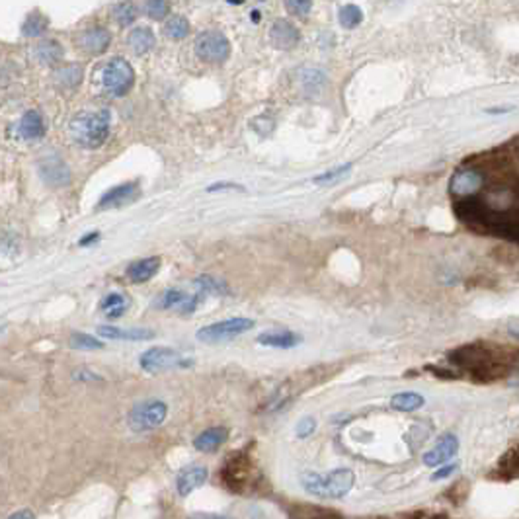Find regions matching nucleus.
I'll return each mask as SVG.
<instances>
[{
	"label": "nucleus",
	"mask_w": 519,
	"mask_h": 519,
	"mask_svg": "<svg viewBox=\"0 0 519 519\" xmlns=\"http://www.w3.org/2000/svg\"><path fill=\"white\" fill-rule=\"evenodd\" d=\"M256 340H258V343H262V346L289 350V348H295L297 343L303 342V336L295 334L291 330H269V332L260 334Z\"/></svg>",
	"instance_id": "15"
},
{
	"label": "nucleus",
	"mask_w": 519,
	"mask_h": 519,
	"mask_svg": "<svg viewBox=\"0 0 519 519\" xmlns=\"http://www.w3.org/2000/svg\"><path fill=\"white\" fill-rule=\"evenodd\" d=\"M226 437H228V429L223 426H215L201 432L200 436L193 439V447L201 453H215L225 444Z\"/></svg>",
	"instance_id": "14"
},
{
	"label": "nucleus",
	"mask_w": 519,
	"mask_h": 519,
	"mask_svg": "<svg viewBox=\"0 0 519 519\" xmlns=\"http://www.w3.org/2000/svg\"><path fill=\"white\" fill-rule=\"evenodd\" d=\"M55 80H57L59 86L75 88L83 80V68L76 67V65H67V67H63L61 71L55 73Z\"/></svg>",
	"instance_id": "25"
},
{
	"label": "nucleus",
	"mask_w": 519,
	"mask_h": 519,
	"mask_svg": "<svg viewBox=\"0 0 519 519\" xmlns=\"http://www.w3.org/2000/svg\"><path fill=\"white\" fill-rule=\"evenodd\" d=\"M22 30H24V35H30V37H37V35H42L45 30H47V18H43L42 14H30L28 20H25V24L22 25Z\"/></svg>",
	"instance_id": "29"
},
{
	"label": "nucleus",
	"mask_w": 519,
	"mask_h": 519,
	"mask_svg": "<svg viewBox=\"0 0 519 519\" xmlns=\"http://www.w3.org/2000/svg\"><path fill=\"white\" fill-rule=\"evenodd\" d=\"M168 414V406L162 401H142L129 412V427L133 432H149L159 427Z\"/></svg>",
	"instance_id": "6"
},
{
	"label": "nucleus",
	"mask_w": 519,
	"mask_h": 519,
	"mask_svg": "<svg viewBox=\"0 0 519 519\" xmlns=\"http://www.w3.org/2000/svg\"><path fill=\"white\" fill-rule=\"evenodd\" d=\"M457 470V465H449V467H441V469L437 470L436 475L432 477V480H441V478H447L451 477L453 472Z\"/></svg>",
	"instance_id": "35"
},
{
	"label": "nucleus",
	"mask_w": 519,
	"mask_h": 519,
	"mask_svg": "<svg viewBox=\"0 0 519 519\" xmlns=\"http://www.w3.org/2000/svg\"><path fill=\"white\" fill-rule=\"evenodd\" d=\"M508 334L513 336V338H518L519 340V320H513L508 324Z\"/></svg>",
	"instance_id": "37"
},
{
	"label": "nucleus",
	"mask_w": 519,
	"mask_h": 519,
	"mask_svg": "<svg viewBox=\"0 0 519 519\" xmlns=\"http://www.w3.org/2000/svg\"><path fill=\"white\" fill-rule=\"evenodd\" d=\"M310 6H312V0H285L287 12L295 14V16H307Z\"/></svg>",
	"instance_id": "32"
},
{
	"label": "nucleus",
	"mask_w": 519,
	"mask_h": 519,
	"mask_svg": "<svg viewBox=\"0 0 519 519\" xmlns=\"http://www.w3.org/2000/svg\"><path fill=\"white\" fill-rule=\"evenodd\" d=\"M75 377H78L80 381H90V379H102L98 377V375H90V373H83V371H78V373H75Z\"/></svg>",
	"instance_id": "41"
},
{
	"label": "nucleus",
	"mask_w": 519,
	"mask_h": 519,
	"mask_svg": "<svg viewBox=\"0 0 519 519\" xmlns=\"http://www.w3.org/2000/svg\"><path fill=\"white\" fill-rule=\"evenodd\" d=\"M98 334L109 340H131V342H141V340H151L154 338L152 330H139V328H116V326H98Z\"/></svg>",
	"instance_id": "16"
},
{
	"label": "nucleus",
	"mask_w": 519,
	"mask_h": 519,
	"mask_svg": "<svg viewBox=\"0 0 519 519\" xmlns=\"http://www.w3.org/2000/svg\"><path fill=\"white\" fill-rule=\"evenodd\" d=\"M35 57L42 63L55 65L63 59V47L55 39H47V42H42L35 47Z\"/></svg>",
	"instance_id": "22"
},
{
	"label": "nucleus",
	"mask_w": 519,
	"mask_h": 519,
	"mask_svg": "<svg viewBox=\"0 0 519 519\" xmlns=\"http://www.w3.org/2000/svg\"><path fill=\"white\" fill-rule=\"evenodd\" d=\"M135 83L133 67L123 59H111L96 68L92 76L94 88L100 94L119 98L126 96Z\"/></svg>",
	"instance_id": "3"
},
{
	"label": "nucleus",
	"mask_w": 519,
	"mask_h": 519,
	"mask_svg": "<svg viewBox=\"0 0 519 519\" xmlns=\"http://www.w3.org/2000/svg\"><path fill=\"white\" fill-rule=\"evenodd\" d=\"M269 39L277 49H293L299 43V30L287 20H276L269 32Z\"/></svg>",
	"instance_id": "13"
},
{
	"label": "nucleus",
	"mask_w": 519,
	"mask_h": 519,
	"mask_svg": "<svg viewBox=\"0 0 519 519\" xmlns=\"http://www.w3.org/2000/svg\"><path fill=\"white\" fill-rule=\"evenodd\" d=\"M424 404H426V398L420 393H414V391L398 393L391 398V408L396 412H414L422 408Z\"/></svg>",
	"instance_id": "21"
},
{
	"label": "nucleus",
	"mask_w": 519,
	"mask_h": 519,
	"mask_svg": "<svg viewBox=\"0 0 519 519\" xmlns=\"http://www.w3.org/2000/svg\"><path fill=\"white\" fill-rule=\"evenodd\" d=\"M71 139L84 149H98L109 135V109L80 111L68 126Z\"/></svg>",
	"instance_id": "1"
},
{
	"label": "nucleus",
	"mask_w": 519,
	"mask_h": 519,
	"mask_svg": "<svg viewBox=\"0 0 519 519\" xmlns=\"http://www.w3.org/2000/svg\"><path fill=\"white\" fill-rule=\"evenodd\" d=\"M20 135L24 139H39L45 135V121H43L39 111H28L24 118L20 119Z\"/></svg>",
	"instance_id": "19"
},
{
	"label": "nucleus",
	"mask_w": 519,
	"mask_h": 519,
	"mask_svg": "<svg viewBox=\"0 0 519 519\" xmlns=\"http://www.w3.org/2000/svg\"><path fill=\"white\" fill-rule=\"evenodd\" d=\"M154 34H152L151 28H147V25H141V28H135L131 30V34L127 37V45L131 47L133 53L137 55H142V53H147V51H151L154 47Z\"/></svg>",
	"instance_id": "18"
},
{
	"label": "nucleus",
	"mask_w": 519,
	"mask_h": 519,
	"mask_svg": "<svg viewBox=\"0 0 519 519\" xmlns=\"http://www.w3.org/2000/svg\"><path fill=\"white\" fill-rule=\"evenodd\" d=\"M315 427H317V420L310 418V416H305L303 420H299V424L295 426V434L299 439H305V437H309L312 432H315Z\"/></svg>",
	"instance_id": "33"
},
{
	"label": "nucleus",
	"mask_w": 519,
	"mask_h": 519,
	"mask_svg": "<svg viewBox=\"0 0 519 519\" xmlns=\"http://www.w3.org/2000/svg\"><path fill=\"white\" fill-rule=\"evenodd\" d=\"M457 451H459V439H457V436L445 434V436L439 437V441L424 455V465H426V467H444L445 463H449V460L457 455Z\"/></svg>",
	"instance_id": "9"
},
{
	"label": "nucleus",
	"mask_w": 519,
	"mask_h": 519,
	"mask_svg": "<svg viewBox=\"0 0 519 519\" xmlns=\"http://www.w3.org/2000/svg\"><path fill=\"white\" fill-rule=\"evenodd\" d=\"M188 297H190V295L184 293V291H180V289H168V291H164V293L159 297L157 307H159V309H172L180 312V310L184 309Z\"/></svg>",
	"instance_id": "23"
},
{
	"label": "nucleus",
	"mask_w": 519,
	"mask_h": 519,
	"mask_svg": "<svg viewBox=\"0 0 519 519\" xmlns=\"http://www.w3.org/2000/svg\"><path fill=\"white\" fill-rule=\"evenodd\" d=\"M228 188H236V190H240L238 185L235 184H213L211 188H207V192H217V190H228Z\"/></svg>",
	"instance_id": "39"
},
{
	"label": "nucleus",
	"mask_w": 519,
	"mask_h": 519,
	"mask_svg": "<svg viewBox=\"0 0 519 519\" xmlns=\"http://www.w3.org/2000/svg\"><path fill=\"white\" fill-rule=\"evenodd\" d=\"M68 346L73 350H102L104 348V342L98 340L96 336L84 334V332H75L68 338Z\"/></svg>",
	"instance_id": "26"
},
{
	"label": "nucleus",
	"mask_w": 519,
	"mask_h": 519,
	"mask_svg": "<svg viewBox=\"0 0 519 519\" xmlns=\"http://www.w3.org/2000/svg\"><path fill=\"white\" fill-rule=\"evenodd\" d=\"M250 328H254V320L244 319V317H236V319L221 320V322H215V324L201 328V330H197L195 338L203 343L215 346V343L231 342V340H235L238 336H243L244 332H248Z\"/></svg>",
	"instance_id": "5"
},
{
	"label": "nucleus",
	"mask_w": 519,
	"mask_h": 519,
	"mask_svg": "<svg viewBox=\"0 0 519 519\" xmlns=\"http://www.w3.org/2000/svg\"><path fill=\"white\" fill-rule=\"evenodd\" d=\"M127 299L123 297V295H119V293H111L108 295L104 301H102V310H106V315H108L109 319H119L123 312H126L127 309Z\"/></svg>",
	"instance_id": "24"
},
{
	"label": "nucleus",
	"mask_w": 519,
	"mask_h": 519,
	"mask_svg": "<svg viewBox=\"0 0 519 519\" xmlns=\"http://www.w3.org/2000/svg\"><path fill=\"white\" fill-rule=\"evenodd\" d=\"M195 53L205 63H223L231 55V43L221 32L211 30V32H205L197 37Z\"/></svg>",
	"instance_id": "7"
},
{
	"label": "nucleus",
	"mask_w": 519,
	"mask_h": 519,
	"mask_svg": "<svg viewBox=\"0 0 519 519\" xmlns=\"http://www.w3.org/2000/svg\"><path fill=\"white\" fill-rule=\"evenodd\" d=\"M352 168V164H346V166H340V168H334V170H330V172H324V174H320V176L315 178V182L317 184H324V182H332V180H336L338 176H342V174H346L348 170Z\"/></svg>",
	"instance_id": "34"
},
{
	"label": "nucleus",
	"mask_w": 519,
	"mask_h": 519,
	"mask_svg": "<svg viewBox=\"0 0 519 519\" xmlns=\"http://www.w3.org/2000/svg\"><path fill=\"white\" fill-rule=\"evenodd\" d=\"M482 182H484V176L478 170H472V168L459 170V172L453 174L451 182H449V192L455 197H459V200L472 197L482 188Z\"/></svg>",
	"instance_id": "8"
},
{
	"label": "nucleus",
	"mask_w": 519,
	"mask_h": 519,
	"mask_svg": "<svg viewBox=\"0 0 519 519\" xmlns=\"http://www.w3.org/2000/svg\"><path fill=\"white\" fill-rule=\"evenodd\" d=\"M98 236H100V235H98V233H92V235H86L83 238V240H80V246H86V244H90V243H94V240H98Z\"/></svg>",
	"instance_id": "40"
},
{
	"label": "nucleus",
	"mask_w": 519,
	"mask_h": 519,
	"mask_svg": "<svg viewBox=\"0 0 519 519\" xmlns=\"http://www.w3.org/2000/svg\"><path fill=\"white\" fill-rule=\"evenodd\" d=\"M207 467H201V465H190L185 469L180 470V475L176 478V488L180 496H190L195 492L197 488L207 482Z\"/></svg>",
	"instance_id": "10"
},
{
	"label": "nucleus",
	"mask_w": 519,
	"mask_h": 519,
	"mask_svg": "<svg viewBox=\"0 0 519 519\" xmlns=\"http://www.w3.org/2000/svg\"><path fill=\"white\" fill-rule=\"evenodd\" d=\"M114 18H116V22H118L119 25H123V28L129 24H133L135 18H137V8H135L133 2H131V0H126V2L118 4L116 10H114Z\"/></svg>",
	"instance_id": "30"
},
{
	"label": "nucleus",
	"mask_w": 519,
	"mask_h": 519,
	"mask_svg": "<svg viewBox=\"0 0 519 519\" xmlns=\"http://www.w3.org/2000/svg\"><path fill=\"white\" fill-rule=\"evenodd\" d=\"M355 482V475L350 469H336L326 475L319 472H303L301 484L309 494L322 500H340L350 494Z\"/></svg>",
	"instance_id": "2"
},
{
	"label": "nucleus",
	"mask_w": 519,
	"mask_h": 519,
	"mask_svg": "<svg viewBox=\"0 0 519 519\" xmlns=\"http://www.w3.org/2000/svg\"><path fill=\"white\" fill-rule=\"evenodd\" d=\"M160 268V258H145L139 262H133L129 268H127V277L133 281V283H145L149 281Z\"/></svg>",
	"instance_id": "17"
},
{
	"label": "nucleus",
	"mask_w": 519,
	"mask_h": 519,
	"mask_svg": "<svg viewBox=\"0 0 519 519\" xmlns=\"http://www.w3.org/2000/svg\"><path fill=\"white\" fill-rule=\"evenodd\" d=\"M8 519H35V513L32 510H20L16 513H12Z\"/></svg>",
	"instance_id": "36"
},
{
	"label": "nucleus",
	"mask_w": 519,
	"mask_h": 519,
	"mask_svg": "<svg viewBox=\"0 0 519 519\" xmlns=\"http://www.w3.org/2000/svg\"><path fill=\"white\" fill-rule=\"evenodd\" d=\"M513 108H496V109H486V114H490V116H496V114H508L511 111Z\"/></svg>",
	"instance_id": "42"
},
{
	"label": "nucleus",
	"mask_w": 519,
	"mask_h": 519,
	"mask_svg": "<svg viewBox=\"0 0 519 519\" xmlns=\"http://www.w3.org/2000/svg\"><path fill=\"white\" fill-rule=\"evenodd\" d=\"M135 190H137V184H123V185H116L114 190H109L104 197L98 203L100 209H106V207H118L121 203H126L133 197Z\"/></svg>",
	"instance_id": "20"
},
{
	"label": "nucleus",
	"mask_w": 519,
	"mask_h": 519,
	"mask_svg": "<svg viewBox=\"0 0 519 519\" xmlns=\"http://www.w3.org/2000/svg\"><path fill=\"white\" fill-rule=\"evenodd\" d=\"M39 172H42L43 182L49 184L51 188H63L71 182V172H68L67 164L57 157H51L45 162H42Z\"/></svg>",
	"instance_id": "12"
},
{
	"label": "nucleus",
	"mask_w": 519,
	"mask_h": 519,
	"mask_svg": "<svg viewBox=\"0 0 519 519\" xmlns=\"http://www.w3.org/2000/svg\"><path fill=\"white\" fill-rule=\"evenodd\" d=\"M170 12V4L168 0H149L147 2V14L152 20H164Z\"/></svg>",
	"instance_id": "31"
},
{
	"label": "nucleus",
	"mask_w": 519,
	"mask_h": 519,
	"mask_svg": "<svg viewBox=\"0 0 519 519\" xmlns=\"http://www.w3.org/2000/svg\"><path fill=\"white\" fill-rule=\"evenodd\" d=\"M188 32H190V22L184 16L170 18L164 25V34L172 39H184Z\"/></svg>",
	"instance_id": "27"
},
{
	"label": "nucleus",
	"mask_w": 519,
	"mask_h": 519,
	"mask_svg": "<svg viewBox=\"0 0 519 519\" xmlns=\"http://www.w3.org/2000/svg\"><path fill=\"white\" fill-rule=\"evenodd\" d=\"M363 20V12H361L360 6L355 4H346L340 8V24L346 28V30H353L355 25L361 24Z\"/></svg>",
	"instance_id": "28"
},
{
	"label": "nucleus",
	"mask_w": 519,
	"mask_h": 519,
	"mask_svg": "<svg viewBox=\"0 0 519 519\" xmlns=\"http://www.w3.org/2000/svg\"><path fill=\"white\" fill-rule=\"evenodd\" d=\"M190 519H228L225 515H215V513H195Z\"/></svg>",
	"instance_id": "38"
},
{
	"label": "nucleus",
	"mask_w": 519,
	"mask_h": 519,
	"mask_svg": "<svg viewBox=\"0 0 519 519\" xmlns=\"http://www.w3.org/2000/svg\"><path fill=\"white\" fill-rule=\"evenodd\" d=\"M78 43L86 53L90 55H100L104 51L108 49L109 43H111V35L106 28L102 25H94V28H88L84 30L83 34L78 35Z\"/></svg>",
	"instance_id": "11"
},
{
	"label": "nucleus",
	"mask_w": 519,
	"mask_h": 519,
	"mask_svg": "<svg viewBox=\"0 0 519 519\" xmlns=\"http://www.w3.org/2000/svg\"><path fill=\"white\" fill-rule=\"evenodd\" d=\"M139 363L147 373H160V371H168V369L190 367V365H193V360L185 358L184 353L176 348L159 346V348H151L142 353Z\"/></svg>",
	"instance_id": "4"
}]
</instances>
